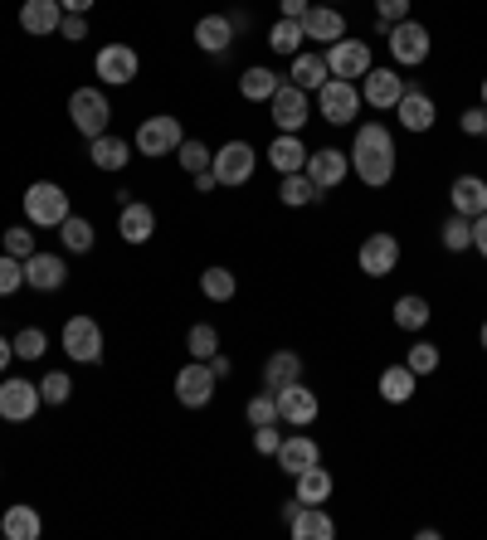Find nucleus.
<instances>
[{"mask_svg":"<svg viewBox=\"0 0 487 540\" xmlns=\"http://www.w3.org/2000/svg\"><path fill=\"white\" fill-rule=\"evenodd\" d=\"M351 171L361 176V185H390V176H395V137H390V127L366 122V127L356 132Z\"/></svg>","mask_w":487,"mask_h":540,"instance_id":"nucleus-1","label":"nucleus"},{"mask_svg":"<svg viewBox=\"0 0 487 540\" xmlns=\"http://www.w3.org/2000/svg\"><path fill=\"white\" fill-rule=\"evenodd\" d=\"M69 215H74V210H69L64 185H54V180H35V185L25 190V219H30V224H39V229H59Z\"/></svg>","mask_w":487,"mask_h":540,"instance_id":"nucleus-2","label":"nucleus"},{"mask_svg":"<svg viewBox=\"0 0 487 540\" xmlns=\"http://www.w3.org/2000/svg\"><path fill=\"white\" fill-rule=\"evenodd\" d=\"M69 117H74L78 132L93 142V137H103V132H108L113 103H108V93H103V88H74V98H69Z\"/></svg>","mask_w":487,"mask_h":540,"instance_id":"nucleus-3","label":"nucleus"},{"mask_svg":"<svg viewBox=\"0 0 487 540\" xmlns=\"http://www.w3.org/2000/svg\"><path fill=\"white\" fill-rule=\"evenodd\" d=\"M186 142V132H181V117H171V112H156L147 117L142 127H137V151L142 156H176V146Z\"/></svg>","mask_w":487,"mask_h":540,"instance_id":"nucleus-4","label":"nucleus"},{"mask_svg":"<svg viewBox=\"0 0 487 540\" xmlns=\"http://www.w3.org/2000/svg\"><path fill=\"white\" fill-rule=\"evenodd\" d=\"M64 351H69V360H78V365H98L103 360V326L93 322V317H69L64 322Z\"/></svg>","mask_w":487,"mask_h":540,"instance_id":"nucleus-5","label":"nucleus"},{"mask_svg":"<svg viewBox=\"0 0 487 540\" xmlns=\"http://www.w3.org/2000/svg\"><path fill=\"white\" fill-rule=\"evenodd\" d=\"M283 521H288V536L293 540H332L337 536V521L322 511V506H307V502H293L283 506Z\"/></svg>","mask_w":487,"mask_h":540,"instance_id":"nucleus-6","label":"nucleus"},{"mask_svg":"<svg viewBox=\"0 0 487 540\" xmlns=\"http://www.w3.org/2000/svg\"><path fill=\"white\" fill-rule=\"evenodd\" d=\"M317 98H322V117H327L332 127H346V122L361 112V93H356L351 78H327V83L317 88Z\"/></svg>","mask_w":487,"mask_h":540,"instance_id":"nucleus-7","label":"nucleus"},{"mask_svg":"<svg viewBox=\"0 0 487 540\" xmlns=\"http://www.w3.org/2000/svg\"><path fill=\"white\" fill-rule=\"evenodd\" d=\"M254 166H259V156H254L249 142H225L215 151V161H210V171H215L220 185H244V180L254 176Z\"/></svg>","mask_w":487,"mask_h":540,"instance_id":"nucleus-8","label":"nucleus"},{"mask_svg":"<svg viewBox=\"0 0 487 540\" xmlns=\"http://www.w3.org/2000/svg\"><path fill=\"white\" fill-rule=\"evenodd\" d=\"M215 370H210V360H190L186 370L176 375V399L186 404V409H205L210 399H215Z\"/></svg>","mask_w":487,"mask_h":540,"instance_id":"nucleus-9","label":"nucleus"},{"mask_svg":"<svg viewBox=\"0 0 487 540\" xmlns=\"http://www.w3.org/2000/svg\"><path fill=\"white\" fill-rule=\"evenodd\" d=\"M137 69H142V59H137V49H132V44H103V49H98V59H93V73H98L103 83H113V88L132 83Z\"/></svg>","mask_w":487,"mask_h":540,"instance_id":"nucleus-10","label":"nucleus"},{"mask_svg":"<svg viewBox=\"0 0 487 540\" xmlns=\"http://www.w3.org/2000/svg\"><path fill=\"white\" fill-rule=\"evenodd\" d=\"M39 385L30 380H20V375H10L5 385H0V419H10V424H25V419H35L39 414Z\"/></svg>","mask_w":487,"mask_h":540,"instance_id":"nucleus-11","label":"nucleus"},{"mask_svg":"<svg viewBox=\"0 0 487 540\" xmlns=\"http://www.w3.org/2000/svg\"><path fill=\"white\" fill-rule=\"evenodd\" d=\"M327 69H332V78H366L371 73V44L366 39L327 44Z\"/></svg>","mask_w":487,"mask_h":540,"instance_id":"nucleus-12","label":"nucleus"},{"mask_svg":"<svg viewBox=\"0 0 487 540\" xmlns=\"http://www.w3.org/2000/svg\"><path fill=\"white\" fill-rule=\"evenodd\" d=\"M390 54H395V64H424L429 59V30L419 25V20H400V25H390Z\"/></svg>","mask_w":487,"mask_h":540,"instance_id":"nucleus-13","label":"nucleus"},{"mask_svg":"<svg viewBox=\"0 0 487 540\" xmlns=\"http://www.w3.org/2000/svg\"><path fill=\"white\" fill-rule=\"evenodd\" d=\"M69 283V263L59 258V253H30L25 258V288H35V292H59Z\"/></svg>","mask_w":487,"mask_h":540,"instance_id":"nucleus-14","label":"nucleus"},{"mask_svg":"<svg viewBox=\"0 0 487 540\" xmlns=\"http://www.w3.org/2000/svg\"><path fill=\"white\" fill-rule=\"evenodd\" d=\"M273 395H278V419H283V424H298V429H307V424L317 419V409H322L317 395H312L302 380L283 385V390H273Z\"/></svg>","mask_w":487,"mask_h":540,"instance_id":"nucleus-15","label":"nucleus"},{"mask_svg":"<svg viewBox=\"0 0 487 540\" xmlns=\"http://www.w3.org/2000/svg\"><path fill=\"white\" fill-rule=\"evenodd\" d=\"M268 108H273L278 132H302V122H307V93H302L298 83H278V93L268 98Z\"/></svg>","mask_w":487,"mask_h":540,"instance_id":"nucleus-16","label":"nucleus"},{"mask_svg":"<svg viewBox=\"0 0 487 540\" xmlns=\"http://www.w3.org/2000/svg\"><path fill=\"white\" fill-rule=\"evenodd\" d=\"M356 258H361V273H366V278H385V273H395V263H400V239H395V234H371Z\"/></svg>","mask_w":487,"mask_h":540,"instance_id":"nucleus-17","label":"nucleus"},{"mask_svg":"<svg viewBox=\"0 0 487 540\" xmlns=\"http://www.w3.org/2000/svg\"><path fill=\"white\" fill-rule=\"evenodd\" d=\"M302 171L312 176L317 190H332V185L346 180V171H351V156H341L337 146H322V151H307V166H302Z\"/></svg>","mask_w":487,"mask_h":540,"instance_id":"nucleus-18","label":"nucleus"},{"mask_svg":"<svg viewBox=\"0 0 487 540\" xmlns=\"http://www.w3.org/2000/svg\"><path fill=\"white\" fill-rule=\"evenodd\" d=\"M117 234H122V244H147L151 234H156V210H151V205H142V200H122Z\"/></svg>","mask_w":487,"mask_h":540,"instance_id":"nucleus-19","label":"nucleus"},{"mask_svg":"<svg viewBox=\"0 0 487 540\" xmlns=\"http://www.w3.org/2000/svg\"><path fill=\"white\" fill-rule=\"evenodd\" d=\"M64 25V5L59 0H25L20 5V30L25 35H59Z\"/></svg>","mask_w":487,"mask_h":540,"instance_id":"nucleus-20","label":"nucleus"},{"mask_svg":"<svg viewBox=\"0 0 487 540\" xmlns=\"http://www.w3.org/2000/svg\"><path fill=\"white\" fill-rule=\"evenodd\" d=\"M449 200H453V215H463V219L487 215V180L483 176H458L453 180V190H449Z\"/></svg>","mask_w":487,"mask_h":540,"instance_id":"nucleus-21","label":"nucleus"},{"mask_svg":"<svg viewBox=\"0 0 487 540\" xmlns=\"http://www.w3.org/2000/svg\"><path fill=\"white\" fill-rule=\"evenodd\" d=\"M302 35L322 39V44H337V39H346V20H341V10H332V5H312L302 15Z\"/></svg>","mask_w":487,"mask_h":540,"instance_id":"nucleus-22","label":"nucleus"},{"mask_svg":"<svg viewBox=\"0 0 487 540\" xmlns=\"http://www.w3.org/2000/svg\"><path fill=\"white\" fill-rule=\"evenodd\" d=\"M268 166L278 171V176H293L307 166V146L298 142V132H278L273 146H268Z\"/></svg>","mask_w":487,"mask_h":540,"instance_id":"nucleus-23","label":"nucleus"},{"mask_svg":"<svg viewBox=\"0 0 487 540\" xmlns=\"http://www.w3.org/2000/svg\"><path fill=\"white\" fill-rule=\"evenodd\" d=\"M273 458H278V468L288 472V477H298L302 468H312V463H322V453H317V443H312L307 433H298V438H283Z\"/></svg>","mask_w":487,"mask_h":540,"instance_id":"nucleus-24","label":"nucleus"},{"mask_svg":"<svg viewBox=\"0 0 487 540\" xmlns=\"http://www.w3.org/2000/svg\"><path fill=\"white\" fill-rule=\"evenodd\" d=\"M405 98V78L395 69H371L366 73V103L371 108H395Z\"/></svg>","mask_w":487,"mask_h":540,"instance_id":"nucleus-25","label":"nucleus"},{"mask_svg":"<svg viewBox=\"0 0 487 540\" xmlns=\"http://www.w3.org/2000/svg\"><path fill=\"white\" fill-rule=\"evenodd\" d=\"M395 108H400V127L405 132H429L434 127V98L419 93V88H405V98Z\"/></svg>","mask_w":487,"mask_h":540,"instance_id":"nucleus-26","label":"nucleus"},{"mask_svg":"<svg viewBox=\"0 0 487 540\" xmlns=\"http://www.w3.org/2000/svg\"><path fill=\"white\" fill-rule=\"evenodd\" d=\"M293 380H302L298 351H273V356L263 360V390H283V385H293Z\"/></svg>","mask_w":487,"mask_h":540,"instance_id":"nucleus-27","label":"nucleus"},{"mask_svg":"<svg viewBox=\"0 0 487 540\" xmlns=\"http://www.w3.org/2000/svg\"><path fill=\"white\" fill-rule=\"evenodd\" d=\"M293 482H298V492H293V497H298V502H307V506H322L327 497H332V472L322 468V463L302 468Z\"/></svg>","mask_w":487,"mask_h":540,"instance_id":"nucleus-28","label":"nucleus"},{"mask_svg":"<svg viewBox=\"0 0 487 540\" xmlns=\"http://www.w3.org/2000/svg\"><path fill=\"white\" fill-rule=\"evenodd\" d=\"M293 83H298L302 93H317L327 78H332V69H327V54H293V73H288Z\"/></svg>","mask_w":487,"mask_h":540,"instance_id":"nucleus-29","label":"nucleus"},{"mask_svg":"<svg viewBox=\"0 0 487 540\" xmlns=\"http://www.w3.org/2000/svg\"><path fill=\"white\" fill-rule=\"evenodd\" d=\"M414 375L410 365H390V370H380V399L385 404H410L414 399Z\"/></svg>","mask_w":487,"mask_h":540,"instance_id":"nucleus-30","label":"nucleus"},{"mask_svg":"<svg viewBox=\"0 0 487 540\" xmlns=\"http://www.w3.org/2000/svg\"><path fill=\"white\" fill-rule=\"evenodd\" d=\"M5 540H39L44 521H39L35 506H5V521H0Z\"/></svg>","mask_w":487,"mask_h":540,"instance_id":"nucleus-31","label":"nucleus"},{"mask_svg":"<svg viewBox=\"0 0 487 540\" xmlns=\"http://www.w3.org/2000/svg\"><path fill=\"white\" fill-rule=\"evenodd\" d=\"M229 39H234V25H229V15H205V20L195 25V44H200L205 54H225Z\"/></svg>","mask_w":487,"mask_h":540,"instance_id":"nucleus-32","label":"nucleus"},{"mask_svg":"<svg viewBox=\"0 0 487 540\" xmlns=\"http://www.w3.org/2000/svg\"><path fill=\"white\" fill-rule=\"evenodd\" d=\"M88 156H93V166H98V171H122V166H127V142L103 132V137H93V142H88Z\"/></svg>","mask_w":487,"mask_h":540,"instance_id":"nucleus-33","label":"nucleus"},{"mask_svg":"<svg viewBox=\"0 0 487 540\" xmlns=\"http://www.w3.org/2000/svg\"><path fill=\"white\" fill-rule=\"evenodd\" d=\"M278 83H283V78L259 64V69H244V78H239V93H244L249 103H268V98L278 93Z\"/></svg>","mask_w":487,"mask_h":540,"instance_id":"nucleus-34","label":"nucleus"},{"mask_svg":"<svg viewBox=\"0 0 487 540\" xmlns=\"http://www.w3.org/2000/svg\"><path fill=\"white\" fill-rule=\"evenodd\" d=\"M278 195H283V205H288V210H302V205H312L322 190L312 185V176H307V171H293V176H283Z\"/></svg>","mask_w":487,"mask_h":540,"instance_id":"nucleus-35","label":"nucleus"},{"mask_svg":"<svg viewBox=\"0 0 487 540\" xmlns=\"http://www.w3.org/2000/svg\"><path fill=\"white\" fill-rule=\"evenodd\" d=\"M302 39H307V35H302V20H288V15H283V20L268 30V49L293 59V54H302Z\"/></svg>","mask_w":487,"mask_h":540,"instance_id":"nucleus-36","label":"nucleus"},{"mask_svg":"<svg viewBox=\"0 0 487 540\" xmlns=\"http://www.w3.org/2000/svg\"><path fill=\"white\" fill-rule=\"evenodd\" d=\"M395 326H400V331H424V326H429V302H424L419 292L400 297V302H395Z\"/></svg>","mask_w":487,"mask_h":540,"instance_id":"nucleus-37","label":"nucleus"},{"mask_svg":"<svg viewBox=\"0 0 487 540\" xmlns=\"http://www.w3.org/2000/svg\"><path fill=\"white\" fill-rule=\"evenodd\" d=\"M439 239H444V249H449V253L473 249V219L449 215V219H444V229H439Z\"/></svg>","mask_w":487,"mask_h":540,"instance_id":"nucleus-38","label":"nucleus"},{"mask_svg":"<svg viewBox=\"0 0 487 540\" xmlns=\"http://www.w3.org/2000/svg\"><path fill=\"white\" fill-rule=\"evenodd\" d=\"M234 288H239V283H234V273H229V268H205V273H200V292H205L210 302H229Z\"/></svg>","mask_w":487,"mask_h":540,"instance_id":"nucleus-39","label":"nucleus"},{"mask_svg":"<svg viewBox=\"0 0 487 540\" xmlns=\"http://www.w3.org/2000/svg\"><path fill=\"white\" fill-rule=\"evenodd\" d=\"M59 234H64V249H69V253H88V249H93V224H88V219L69 215L64 224H59Z\"/></svg>","mask_w":487,"mask_h":540,"instance_id":"nucleus-40","label":"nucleus"},{"mask_svg":"<svg viewBox=\"0 0 487 540\" xmlns=\"http://www.w3.org/2000/svg\"><path fill=\"white\" fill-rule=\"evenodd\" d=\"M186 351L195 360H210L215 356V351H220V331H215V326H190V336H186Z\"/></svg>","mask_w":487,"mask_h":540,"instance_id":"nucleus-41","label":"nucleus"},{"mask_svg":"<svg viewBox=\"0 0 487 540\" xmlns=\"http://www.w3.org/2000/svg\"><path fill=\"white\" fill-rule=\"evenodd\" d=\"M20 288H25V258L0 253V297H15Z\"/></svg>","mask_w":487,"mask_h":540,"instance_id":"nucleus-42","label":"nucleus"},{"mask_svg":"<svg viewBox=\"0 0 487 540\" xmlns=\"http://www.w3.org/2000/svg\"><path fill=\"white\" fill-rule=\"evenodd\" d=\"M69 395H74V380H69L64 370H49V375L39 380V399H44V404H64Z\"/></svg>","mask_w":487,"mask_h":540,"instance_id":"nucleus-43","label":"nucleus"},{"mask_svg":"<svg viewBox=\"0 0 487 540\" xmlns=\"http://www.w3.org/2000/svg\"><path fill=\"white\" fill-rule=\"evenodd\" d=\"M176 156H181V166H186L190 176H200V171H210V161H215V151H205V142H181L176 146Z\"/></svg>","mask_w":487,"mask_h":540,"instance_id":"nucleus-44","label":"nucleus"},{"mask_svg":"<svg viewBox=\"0 0 487 540\" xmlns=\"http://www.w3.org/2000/svg\"><path fill=\"white\" fill-rule=\"evenodd\" d=\"M244 414H249V424H254V429H263V424H278V395H273V390L254 395Z\"/></svg>","mask_w":487,"mask_h":540,"instance_id":"nucleus-45","label":"nucleus"},{"mask_svg":"<svg viewBox=\"0 0 487 540\" xmlns=\"http://www.w3.org/2000/svg\"><path fill=\"white\" fill-rule=\"evenodd\" d=\"M410 20V0H375V25L390 35V25Z\"/></svg>","mask_w":487,"mask_h":540,"instance_id":"nucleus-46","label":"nucleus"},{"mask_svg":"<svg viewBox=\"0 0 487 540\" xmlns=\"http://www.w3.org/2000/svg\"><path fill=\"white\" fill-rule=\"evenodd\" d=\"M10 346H15V356H20V360H39L49 341H44V331H39V326H25V331L10 341Z\"/></svg>","mask_w":487,"mask_h":540,"instance_id":"nucleus-47","label":"nucleus"},{"mask_svg":"<svg viewBox=\"0 0 487 540\" xmlns=\"http://www.w3.org/2000/svg\"><path fill=\"white\" fill-rule=\"evenodd\" d=\"M405 365H410L414 375H434V370H439V346H429V341H419V346H410V356H405Z\"/></svg>","mask_w":487,"mask_h":540,"instance_id":"nucleus-48","label":"nucleus"},{"mask_svg":"<svg viewBox=\"0 0 487 540\" xmlns=\"http://www.w3.org/2000/svg\"><path fill=\"white\" fill-rule=\"evenodd\" d=\"M5 253H10V258H30V253H35V234L20 229V224L5 229Z\"/></svg>","mask_w":487,"mask_h":540,"instance_id":"nucleus-49","label":"nucleus"},{"mask_svg":"<svg viewBox=\"0 0 487 540\" xmlns=\"http://www.w3.org/2000/svg\"><path fill=\"white\" fill-rule=\"evenodd\" d=\"M278 443H283V438H278V424H263V429H254V448H259L263 458H273V453H278Z\"/></svg>","mask_w":487,"mask_h":540,"instance_id":"nucleus-50","label":"nucleus"},{"mask_svg":"<svg viewBox=\"0 0 487 540\" xmlns=\"http://www.w3.org/2000/svg\"><path fill=\"white\" fill-rule=\"evenodd\" d=\"M458 127H463L468 137H483V132H487V108H483V112H478V108H468V112H463V122H458Z\"/></svg>","mask_w":487,"mask_h":540,"instance_id":"nucleus-51","label":"nucleus"},{"mask_svg":"<svg viewBox=\"0 0 487 540\" xmlns=\"http://www.w3.org/2000/svg\"><path fill=\"white\" fill-rule=\"evenodd\" d=\"M59 35H64V39H88V15H64Z\"/></svg>","mask_w":487,"mask_h":540,"instance_id":"nucleus-52","label":"nucleus"},{"mask_svg":"<svg viewBox=\"0 0 487 540\" xmlns=\"http://www.w3.org/2000/svg\"><path fill=\"white\" fill-rule=\"evenodd\" d=\"M473 249H478V253L487 258V215L473 219Z\"/></svg>","mask_w":487,"mask_h":540,"instance_id":"nucleus-53","label":"nucleus"},{"mask_svg":"<svg viewBox=\"0 0 487 540\" xmlns=\"http://www.w3.org/2000/svg\"><path fill=\"white\" fill-rule=\"evenodd\" d=\"M307 10H312V0H283V15H288V20H302Z\"/></svg>","mask_w":487,"mask_h":540,"instance_id":"nucleus-54","label":"nucleus"},{"mask_svg":"<svg viewBox=\"0 0 487 540\" xmlns=\"http://www.w3.org/2000/svg\"><path fill=\"white\" fill-rule=\"evenodd\" d=\"M64 5V15H88L93 10V0H59Z\"/></svg>","mask_w":487,"mask_h":540,"instance_id":"nucleus-55","label":"nucleus"},{"mask_svg":"<svg viewBox=\"0 0 487 540\" xmlns=\"http://www.w3.org/2000/svg\"><path fill=\"white\" fill-rule=\"evenodd\" d=\"M215 185H220V180H215V171H200V176H195V190H200V195H210Z\"/></svg>","mask_w":487,"mask_h":540,"instance_id":"nucleus-56","label":"nucleus"},{"mask_svg":"<svg viewBox=\"0 0 487 540\" xmlns=\"http://www.w3.org/2000/svg\"><path fill=\"white\" fill-rule=\"evenodd\" d=\"M210 370H215V380H225V375H229V360L215 351V356H210Z\"/></svg>","mask_w":487,"mask_h":540,"instance_id":"nucleus-57","label":"nucleus"},{"mask_svg":"<svg viewBox=\"0 0 487 540\" xmlns=\"http://www.w3.org/2000/svg\"><path fill=\"white\" fill-rule=\"evenodd\" d=\"M229 25H234V35H239V30H249V15H244V10H229Z\"/></svg>","mask_w":487,"mask_h":540,"instance_id":"nucleus-58","label":"nucleus"},{"mask_svg":"<svg viewBox=\"0 0 487 540\" xmlns=\"http://www.w3.org/2000/svg\"><path fill=\"white\" fill-rule=\"evenodd\" d=\"M10 356H15V346H10V341H5V336H0V370H5V365H10Z\"/></svg>","mask_w":487,"mask_h":540,"instance_id":"nucleus-59","label":"nucleus"},{"mask_svg":"<svg viewBox=\"0 0 487 540\" xmlns=\"http://www.w3.org/2000/svg\"><path fill=\"white\" fill-rule=\"evenodd\" d=\"M483 108H487V78H483Z\"/></svg>","mask_w":487,"mask_h":540,"instance_id":"nucleus-60","label":"nucleus"},{"mask_svg":"<svg viewBox=\"0 0 487 540\" xmlns=\"http://www.w3.org/2000/svg\"><path fill=\"white\" fill-rule=\"evenodd\" d=\"M483 351H487V322H483Z\"/></svg>","mask_w":487,"mask_h":540,"instance_id":"nucleus-61","label":"nucleus"},{"mask_svg":"<svg viewBox=\"0 0 487 540\" xmlns=\"http://www.w3.org/2000/svg\"><path fill=\"white\" fill-rule=\"evenodd\" d=\"M483 137H487V132H483Z\"/></svg>","mask_w":487,"mask_h":540,"instance_id":"nucleus-62","label":"nucleus"}]
</instances>
